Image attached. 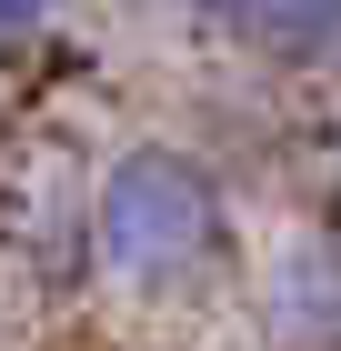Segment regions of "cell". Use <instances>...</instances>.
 I'll return each mask as SVG.
<instances>
[{"mask_svg":"<svg viewBox=\"0 0 341 351\" xmlns=\"http://www.w3.org/2000/svg\"><path fill=\"white\" fill-rule=\"evenodd\" d=\"M151 10L261 71H341V0H151Z\"/></svg>","mask_w":341,"mask_h":351,"instance_id":"cell-2","label":"cell"},{"mask_svg":"<svg viewBox=\"0 0 341 351\" xmlns=\"http://www.w3.org/2000/svg\"><path fill=\"white\" fill-rule=\"evenodd\" d=\"M331 221H341V141H331Z\"/></svg>","mask_w":341,"mask_h":351,"instance_id":"cell-5","label":"cell"},{"mask_svg":"<svg viewBox=\"0 0 341 351\" xmlns=\"http://www.w3.org/2000/svg\"><path fill=\"white\" fill-rule=\"evenodd\" d=\"M80 231H91V271L141 301L211 291L241 251V201L211 151L191 141H131L110 151L80 191Z\"/></svg>","mask_w":341,"mask_h":351,"instance_id":"cell-1","label":"cell"},{"mask_svg":"<svg viewBox=\"0 0 341 351\" xmlns=\"http://www.w3.org/2000/svg\"><path fill=\"white\" fill-rule=\"evenodd\" d=\"M71 30V0H0V71H30Z\"/></svg>","mask_w":341,"mask_h":351,"instance_id":"cell-4","label":"cell"},{"mask_svg":"<svg viewBox=\"0 0 341 351\" xmlns=\"http://www.w3.org/2000/svg\"><path fill=\"white\" fill-rule=\"evenodd\" d=\"M261 341L271 351H341V221L301 231L261 271Z\"/></svg>","mask_w":341,"mask_h":351,"instance_id":"cell-3","label":"cell"}]
</instances>
